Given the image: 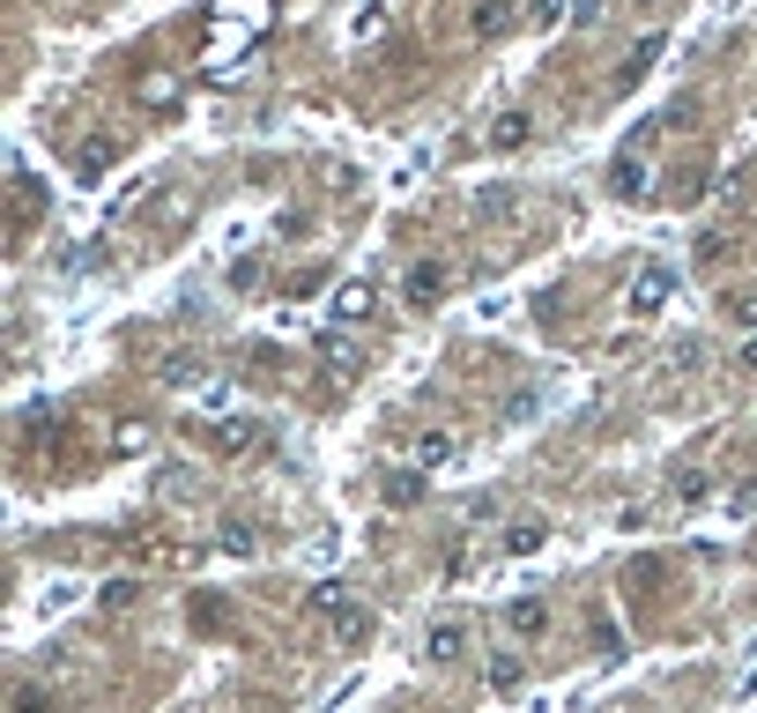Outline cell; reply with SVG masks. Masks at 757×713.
Returning <instances> with one entry per match:
<instances>
[{
  "label": "cell",
  "mask_w": 757,
  "mask_h": 713,
  "mask_svg": "<svg viewBox=\"0 0 757 713\" xmlns=\"http://www.w3.org/2000/svg\"><path fill=\"white\" fill-rule=\"evenodd\" d=\"M468 23H475V38H498L505 23H512V8H505V0H475V15H468Z\"/></svg>",
  "instance_id": "9"
},
{
  "label": "cell",
  "mask_w": 757,
  "mask_h": 713,
  "mask_svg": "<svg viewBox=\"0 0 757 713\" xmlns=\"http://www.w3.org/2000/svg\"><path fill=\"white\" fill-rule=\"evenodd\" d=\"M312 610H327V617H335V639L342 647H372V610H364V602H349V588H335V580H327V588H312Z\"/></svg>",
  "instance_id": "1"
},
{
  "label": "cell",
  "mask_w": 757,
  "mask_h": 713,
  "mask_svg": "<svg viewBox=\"0 0 757 713\" xmlns=\"http://www.w3.org/2000/svg\"><path fill=\"white\" fill-rule=\"evenodd\" d=\"M461 647H468L461 625H431V639H423V654H431V662H461Z\"/></svg>",
  "instance_id": "8"
},
{
  "label": "cell",
  "mask_w": 757,
  "mask_h": 713,
  "mask_svg": "<svg viewBox=\"0 0 757 713\" xmlns=\"http://www.w3.org/2000/svg\"><path fill=\"white\" fill-rule=\"evenodd\" d=\"M335 312H342V320H364V312H372V283H364V275H357V283H342Z\"/></svg>",
  "instance_id": "10"
},
{
  "label": "cell",
  "mask_w": 757,
  "mask_h": 713,
  "mask_svg": "<svg viewBox=\"0 0 757 713\" xmlns=\"http://www.w3.org/2000/svg\"><path fill=\"white\" fill-rule=\"evenodd\" d=\"M654 52H661V38H646V45H631V60H624V83H638V75H646V60H654Z\"/></svg>",
  "instance_id": "15"
},
{
  "label": "cell",
  "mask_w": 757,
  "mask_h": 713,
  "mask_svg": "<svg viewBox=\"0 0 757 713\" xmlns=\"http://www.w3.org/2000/svg\"><path fill=\"white\" fill-rule=\"evenodd\" d=\"M438 291H446V260H417V268L401 275V297H409V305H438Z\"/></svg>",
  "instance_id": "3"
},
{
  "label": "cell",
  "mask_w": 757,
  "mask_h": 713,
  "mask_svg": "<svg viewBox=\"0 0 757 713\" xmlns=\"http://www.w3.org/2000/svg\"><path fill=\"white\" fill-rule=\"evenodd\" d=\"M215 431H223V446H260V423L252 417H223Z\"/></svg>",
  "instance_id": "13"
},
{
  "label": "cell",
  "mask_w": 757,
  "mask_h": 713,
  "mask_svg": "<svg viewBox=\"0 0 757 713\" xmlns=\"http://www.w3.org/2000/svg\"><path fill=\"white\" fill-rule=\"evenodd\" d=\"M505 625H512V639H543V631H549V610L520 594V602H505Z\"/></svg>",
  "instance_id": "6"
},
{
  "label": "cell",
  "mask_w": 757,
  "mask_h": 713,
  "mask_svg": "<svg viewBox=\"0 0 757 713\" xmlns=\"http://www.w3.org/2000/svg\"><path fill=\"white\" fill-rule=\"evenodd\" d=\"M735 320H750V328H757V291H743V297H735Z\"/></svg>",
  "instance_id": "20"
},
{
  "label": "cell",
  "mask_w": 757,
  "mask_h": 713,
  "mask_svg": "<svg viewBox=\"0 0 757 713\" xmlns=\"http://www.w3.org/2000/svg\"><path fill=\"white\" fill-rule=\"evenodd\" d=\"M491 684H498V691H512V684H520V662H512V654H498V662H491Z\"/></svg>",
  "instance_id": "17"
},
{
  "label": "cell",
  "mask_w": 757,
  "mask_h": 713,
  "mask_svg": "<svg viewBox=\"0 0 757 713\" xmlns=\"http://www.w3.org/2000/svg\"><path fill=\"white\" fill-rule=\"evenodd\" d=\"M617 194H646V164H638V149L617 157Z\"/></svg>",
  "instance_id": "11"
},
{
  "label": "cell",
  "mask_w": 757,
  "mask_h": 713,
  "mask_svg": "<svg viewBox=\"0 0 757 713\" xmlns=\"http://www.w3.org/2000/svg\"><path fill=\"white\" fill-rule=\"evenodd\" d=\"M669 291H675V275L669 268H638V275H631V312H638V320H646V312H661V305H669Z\"/></svg>",
  "instance_id": "2"
},
{
  "label": "cell",
  "mask_w": 757,
  "mask_h": 713,
  "mask_svg": "<svg viewBox=\"0 0 757 713\" xmlns=\"http://www.w3.org/2000/svg\"><path fill=\"white\" fill-rule=\"evenodd\" d=\"M564 15H572V0H528V23H535V30L564 23Z\"/></svg>",
  "instance_id": "14"
},
{
  "label": "cell",
  "mask_w": 757,
  "mask_h": 713,
  "mask_svg": "<svg viewBox=\"0 0 757 713\" xmlns=\"http://www.w3.org/2000/svg\"><path fill=\"white\" fill-rule=\"evenodd\" d=\"M446 462H454V431H446V423L417 431V454H409V468H446Z\"/></svg>",
  "instance_id": "5"
},
{
  "label": "cell",
  "mask_w": 757,
  "mask_h": 713,
  "mask_svg": "<svg viewBox=\"0 0 757 713\" xmlns=\"http://www.w3.org/2000/svg\"><path fill=\"white\" fill-rule=\"evenodd\" d=\"M15 713H67V706H52L45 691H23V699H15Z\"/></svg>",
  "instance_id": "19"
},
{
  "label": "cell",
  "mask_w": 757,
  "mask_h": 713,
  "mask_svg": "<svg viewBox=\"0 0 757 713\" xmlns=\"http://www.w3.org/2000/svg\"><path fill=\"white\" fill-rule=\"evenodd\" d=\"M543 536H549V520L543 513H520V520H505V557H528V550H543Z\"/></svg>",
  "instance_id": "4"
},
{
  "label": "cell",
  "mask_w": 757,
  "mask_h": 713,
  "mask_svg": "<svg viewBox=\"0 0 757 713\" xmlns=\"http://www.w3.org/2000/svg\"><path fill=\"white\" fill-rule=\"evenodd\" d=\"M491 142H498V149H520V142H528V112H505V120L491 126Z\"/></svg>",
  "instance_id": "12"
},
{
  "label": "cell",
  "mask_w": 757,
  "mask_h": 713,
  "mask_svg": "<svg viewBox=\"0 0 757 713\" xmlns=\"http://www.w3.org/2000/svg\"><path fill=\"white\" fill-rule=\"evenodd\" d=\"M378 491H386V505H417L423 499V468H386Z\"/></svg>",
  "instance_id": "7"
},
{
  "label": "cell",
  "mask_w": 757,
  "mask_h": 713,
  "mask_svg": "<svg viewBox=\"0 0 757 713\" xmlns=\"http://www.w3.org/2000/svg\"><path fill=\"white\" fill-rule=\"evenodd\" d=\"M141 97H149V105H171V97H178V83H171V75H149V83H141Z\"/></svg>",
  "instance_id": "16"
},
{
  "label": "cell",
  "mask_w": 757,
  "mask_h": 713,
  "mask_svg": "<svg viewBox=\"0 0 757 713\" xmlns=\"http://www.w3.org/2000/svg\"><path fill=\"white\" fill-rule=\"evenodd\" d=\"M134 594H141V588H134V580H112V588H104V610H126Z\"/></svg>",
  "instance_id": "18"
}]
</instances>
